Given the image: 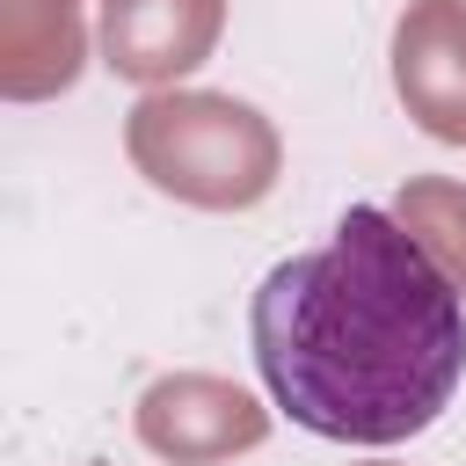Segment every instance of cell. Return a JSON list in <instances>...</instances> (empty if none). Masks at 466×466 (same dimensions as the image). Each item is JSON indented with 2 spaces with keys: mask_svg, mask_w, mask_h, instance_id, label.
Masks as SVG:
<instances>
[{
  "mask_svg": "<svg viewBox=\"0 0 466 466\" xmlns=\"http://www.w3.org/2000/svg\"><path fill=\"white\" fill-rule=\"evenodd\" d=\"M124 153L160 197H182L197 211H248L277 189L284 167L269 116L211 87H153L124 124Z\"/></svg>",
  "mask_w": 466,
  "mask_h": 466,
  "instance_id": "obj_2",
  "label": "cell"
},
{
  "mask_svg": "<svg viewBox=\"0 0 466 466\" xmlns=\"http://www.w3.org/2000/svg\"><path fill=\"white\" fill-rule=\"evenodd\" d=\"M393 95L430 138L466 146V0H408L393 22Z\"/></svg>",
  "mask_w": 466,
  "mask_h": 466,
  "instance_id": "obj_4",
  "label": "cell"
},
{
  "mask_svg": "<svg viewBox=\"0 0 466 466\" xmlns=\"http://www.w3.org/2000/svg\"><path fill=\"white\" fill-rule=\"evenodd\" d=\"M80 0H0V95L44 102L80 80Z\"/></svg>",
  "mask_w": 466,
  "mask_h": 466,
  "instance_id": "obj_6",
  "label": "cell"
},
{
  "mask_svg": "<svg viewBox=\"0 0 466 466\" xmlns=\"http://www.w3.org/2000/svg\"><path fill=\"white\" fill-rule=\"evenodd\" d=\"M393 218L422 240V255H430V262L459 284V299H466V189L444 182V175H415V182L400 189Z\"/></svg>",
  "mask_w": 466,
  "mask_h": 466,
  "instance_id": "obj_7",
  "label": "cell"
},
{
  "mask_svg": "<svg viewBox=\"0 0 466 466\" xmlns=\"http://www.w3.org/2000/svg\"><path fill=\"white\" fill-rule=\"evenodd\" d=\"M269 437V408L211 371H175L138 393V444L167 466H226Z\"/></svg>",
  "mask_w": 466,
  "mask_h": 466,
  "instance_id": "obj_3",
  "label": "cell"
},
{
  "mask_svg": "<svg viewBox=\"0 0 466 466\" xmlns=\"http://www.w3.org/2000/svg\"><path fill=\"white\" fill-rule=\"evenodd\" d=\"M218 29L226 0H102V66L138 87H167L211 58Z\"/></svg>",
  "mask_w": 466,
  "mask_h": 466,
  "instance_id": "obj_5",
  "label": "cell"
},
{
  "mask_svg": "<svg viewBox=\"0 0 466 466\" xmlns=\"http://www.w3.org/2000/svg\"><path fill=\"white\" fill-rule=\"evenodd\" d=\"M248 335L269 400L335 444H400L466 379L459 284L371 204L342 211L328 248L262 277Z\"/></svg>",
  "mask_w": 466,
  "mask_h": 466,
  "instance_id": "obj_1",
  "label": "cell"
}]
</instances>
